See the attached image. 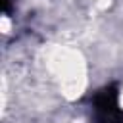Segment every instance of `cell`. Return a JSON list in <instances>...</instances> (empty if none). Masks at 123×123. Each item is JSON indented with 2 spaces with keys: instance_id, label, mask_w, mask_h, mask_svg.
I'll return each mask as SVG.
<instances>
[{
  "instance_id": "1",
  "label": "cell",
  "mask_w": 123,
  "mask_h": 123,
  "mask_svg": "<svg viewBox=\"0 0 123 123\" xmlns=\"http://www.w3.org/2000/svg\"><path fill=\"white\" fill-rule=\"evenodd\" d=\"M44 67L56 90L67 102H77L85 96L90 83V69L81 48L73 44L48 46L44 52Z\"/></svg>"
},
{
  "instance_id": "3",
  "label": "cell",
  "mask_w": 123,
  "mask_h": 123,
  "mask_svg": "<svg viewBox=\"0 0 123 123\" xmlns=\"http://www.w3.org/2000/svg\"><path fill=\"white\" fill-rule=\"evenodd\" d=\"M119 108L123 110V85H121V90H119Z\"/></svg>"
},
{
  "instance_id": "2",
  "label": "cell",
  "mask_w": 123,
  "mask_h": 123,
  "mask_svg": "<svg viewBox=\"0 0 123 123\" xmlns=\"http://www.w3.org/2000/svg\"><path fill=\"white\" fill-rule=\"evenodd\" d=\"M10 29H12V23H10L8 15H2V33H4V35H8V33H10Z\"/></svg>"
}]
</instances>
